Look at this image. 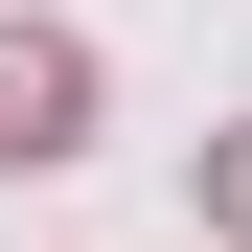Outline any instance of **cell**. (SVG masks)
<instances>
[{"label":"cell","instance_id":"1","mask_svg":"<svg viewBox=\"0 0 252 252\" xmlns=\"http://www.w3.org/2000/svg\"><path fill=\"white\" fill-rule=\"evenodd\" d=\"M92 138V46L69 23H0V160H69Z\"/></svg>","mask_w":252,"mask_h":252},{"label":"cell","instance_id":"2","mask_svg":"<svg viewBox=\"0 0 252 252\" xmlns=\"http://www.w3.org/2000/svg\"><path fill=\"white\" fill-rule=\"evenodd\" d=\"M206 184H229V229H252V138H229V160H206Z\"/></svg>","mask_w":252,"mask_h":252}]
</instances>
